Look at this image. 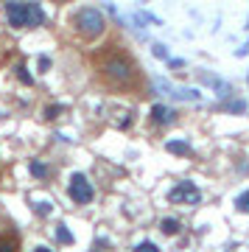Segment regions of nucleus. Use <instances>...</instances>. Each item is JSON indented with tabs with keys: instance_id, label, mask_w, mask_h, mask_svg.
Returning <instances> with one entry per match:
<instances>
[{
	"instance_id": "1",
	"label": "nucleus",
	"mask_w": 249,
	"mask_h": 252,
	"mask_svg": "<svg viewBox=\"0 0 249 252\" xmlns=\"http://www.w3.org/2000/svg\"><path fill=\"white\" fill-rule=\"evenodd\" d=\"M107 48H109L107 56L98 62L101 76L107 79V84H112L118 90H132V87H137L140 76H137V67H134L132 56L126 54V51H121V45H107Z\"/></svg>"
},
{
	"instance_id": "2",
	"label": "nucleus",
	"mask_w": 249,
	"mask_h": 252,
	"mask_svg": "<svg viewBox=\"0 0 249 252\" xmlns=\"http://www.w3.org/2000/svg\"><path fill=\"white\" fill-rule=\"evenodd\" d=\"M6 17L11 28H36L45 23V11L39 3H23V0H9L6 3Z\"/></svg>"
},
{
	"instance_id": "3",
	"label": "nucleus",
	"mask_w": 249,
	"mask_h": 252,
	"mask_svg": "<svg viewBox=\"0 0 249 252\" xmlns=\"http://www.w3.org/2000/svg\"><path fill=\"white\" fill-rule=\"evenodd\" d=\"M73 26H76V31H79L84 39H95V36L104 34L107 23H104V14H101V11L87 6V9H81L79 14L73 17Z\"/></svg>"
},
{
	"instance_id": "4",
	"label": "nucleus",
	"mask_w": 249,
	"mask_h": 252,
	"mask_svg": "<svg viewBox=\"0 0 249 252\" xmlns=\"http://www.w3.org/2000/svg\"><path fill=\"white\" fill-rule=\"evenodd\" d=\"M67 196L76 202V205H90L95 190H93V182L84 177V174H73L70 177V185H67Z\"/></svg>"
},
{
	"instance_id": "5",
	"label": "nucleus",
	"mask_w": 249,
	"mask_h": 252,
	"mask_svg": "<svg viewBox=\"0 0 249 252\" xmlns=\"http://www.w3.org/2000/svg\"><path fill=\"white\" fill-rule=\"evenodd\" d=\"M202 193L196 190L193 182H179L177 188L171 190V202H187V205H199Z\"/></svg>"
},
{
	"instance_id": "6",
	"label": "nucleus",
	"mask_w": 249,
	"mask_h": 252,
	"mask_svg": "<svg viewBox=\"0 0 249 252\" xmlns=\"http://www.w3.org/2000/svg\"><path fill=\"white\" fill-rule=\"evenodd\" d=\"M152 121H154L157 126H160V124L168 126L171 121H174V109L165 107V104H154V107H152Z\"/></svg>"
},
{
	"instance_id": "7",
	"label": "nucleus",
	"mask_w": 249,
	"mask_h": 252,
	"mask_svg": "<svg viewBox=\"0 0 249 252\" xmlns=\"http://www.w3.org/2000/svg\"><path fill=\"white\" fill-rule=\"evenodd\" d=\"M202 81H205V84H210V87L218 93V95H230V93H232V87L227 84V81L216 79V76H210V73H205V76H202Z\"/></svg>"
},
{
	"instance_id": "8",
	"label": "nucleus",
	"mask_w": 249,
	"mask_h": 252,
	"mask_svg": "<svg viewBox=\"0 0 249 252\" xmlns=\"http://www.w3.org/2000/svg\"><path fill=\"white\" fill-rule=\"evenodd\" d=\"M165 149H168L171 154H182V157H185V154H190V146L182 143V140H168V143H165Z\"/></svg>"
},
{
	"instance_id": "9",
	"label": "nucleus",
	"mask_w": 249,
	"mask_h": 252,
	"mask_svg": "<svg viewBox=\"0 0 249 252\" xmlns=\"http://www.w3.org/2000/svg\"><path fill=\"white\" fill-rule=\"evenodd\" d=\"M160 230H162V235H177L179 233V221L177 219H162Z\"/></svg>"
},
{
	"instance_id": "10",
	"label": "nucleus",
	"mask_w": 249,
	"mask_h": 252,
	"mask_svg": "<svg viewBox=\"0 0 249 252\" xmlns=\"http://www.w3.org/2000/svg\"><path fill=\"white\" fill-rule=\"evenodd\" d=\"M56 241H59V244H73V233L64 224H59V227H56Z\"/></svg>"
},
{
	"instance_id": "11",
	"label": "nucleus",
	"mask_w": 249,
	"mask_h": 252,
	"mask_svg": "<svg viewBox=\"0 0 249 252\" xmlns=\"http://www.w3.org/2000/svg\"><path fill=\"white\" fill-rule=\"evenodd\" d=\"M235 207H238L241 213H249V190H244V193L235 199Z\"/></svg>"
},
{
	"instance_id": "12",
	"label": "nucleus",
	"mask_w": 249,
	"mask_h": 252,
	"mask_svg": "<svg viewBox=\"0 0 249 252\" xmlns=\"http://www.w3.org/2000/svg\"><path fill=\"white\" fill-rule=\"evenodd\" d=\"M31 174H34V177H45V174H48V168H45L42 162H31Z\"/></svg>"
},
{
	"instance_id": "13",
	"label": "nucleus",
	"mask_w": 249,
	"mask_h": 252,
	"mask_svg": "<svg viewBox=\"0 0 249 252\" xmlns=\"http://www.w3.org/2000/svg\"><path fill=\"white\" fill-rule=\"evenodd\" d=\"M134 250H143V252H157V244H152V241H143V244H137Z\"/></svg>"
},
{
	"instance_id": "14",
	"label": "nucleus",
	"mask_w": 249,
	"mask_h": 252,
	"mask_svg": "<svg viewBox=\"0 0 249 252\" xmlns=\"http://www.w3.org/2000/svg\"><path fill=\"white\" fill-rule=\"evenodd\" d=\"M154 56H157V59H168V48L165 45H154Z\"/></svg>"
},
{
	"instance_id": "15",
	"label": "nucleus",
	"mask_w": 249,
	"mask_h": 252,
	"mask_svg": "<svg viewBox=\"0 0 249 252\" xmlns=\"http://www.w3.org/2000/svg\"><path fill=\"white\" fill-rule=\"evenodd\" d=\"M59 112H62V107H48V109H45V118H48V121H54V118H59Z\"/></svg>"
},
{
	"instance_id": "16",
	"label": "nucleus",
	"mask_w": 249,
	"mask_h": 252,
	"mask_svg": "<svg viewBox=\"0 0 249 252\" xmlns=\"http://www.w3.org/2000/svg\"><path fill=\"white\" fill-rule=\"evenodd\" d=\"M17 76H20V81H26V84H31V73H26V67H23V64L17 67Z\"/></svg>"
},
{
	"instance_id": "17",
	"label": "nucleus",
	"mask_w": 249,
	"mask_h": 252,
	"mask_svg": "<svg viewBox=\"0 0 249 252\" xmlns=\"http://www.w3.org/2000/svg\"><path fill=\"white\" fill-rule=\"evenodd\" d=\"M48 67H51V59H48V56H39V70L48 73Z\"/></svg>"
},
{
	"instance_id": "18",
	"label": "nucleus",
	"mask_w": 249,
	"mask_h": 252,
	"mask_svg": "<svg viewBox=\"0 0 249 252\" xmlns=\"http://www.w3.org/2000/svg\"><path fill=\"white\" fill-rule=\"evenodd\" d=\"M230 109H232V112H244V109H247V104H244V101H232Z\"/></svg>"
},
{
	"instance_id": "19",
	"label": "nucleus",
	"mask_w": 249,
	"mask_h": 252,
	"mask_svg": "<svg viewBox=\"0 0 249 252\" xmlns=\"http://www.w3.org/2000/svg\"><path fill=\"white\" fill-rule=\"evenodd\" d=\"M54 210V205H48V202H39V207H36V213H51Z\"/></svg>"
},
{
	"instance_id": "20",
	"label": "nucleus",
	"mask_w": 249,
	"mask_h": 252,
	"mask_svg": "<svg viewBox=\"0 0 249 252\" xmlns=\"http://www.w3.org/2000/svg\"><path fill=\"white\" fill-rule=\"evenodd\" d=\"M14 250V241H0V252H11Z\"/></svg>"
}]
</instances>
